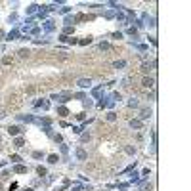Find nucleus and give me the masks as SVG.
Here are the masks:
<instances>
[{
  "label": "nucleus",
  "instance_id": "nucleus-17",
  "mask_svg": "<svg viewBox=\"0 0 191 191\" xmlns=\"http://www.w3.org/2000/svg\"><path fill=\"white\" fill-rule=\"evenodd\" d=\"M37 107H42V109H46V107H48V101H46V99H42V101H37Z\"/></svg>",
  "mask_w": 191,
  "mask_h": 191
},
{
  "label": "nucleus",
  "instance_id": "nucleus-21",
  "mask_svg": "<svg viewBox=\"0 0 191 191\" xmlns=\"http://www.w3.org/2000/svg\"><path fill=\"white\" fill-rule=\"evenodd\" d=\"M23 143H25L23 138H17V140H15V147H23Z\"/></svg>",
  "mask_w": 191,
  "mask_h": 191
},
{
  "label": "nucleus",
  "instance_id": "nucleus-3",
  "mask_svg": "<svg viewBox=\"0 0 191 191\" xmlns=\"http://www.w3.org/2000/svg\"><path fill=\"white\" fill-rule=\"evenodd\" d=\"M141 86H143V88H153V86H155V80L151 78V76H143V80H141Z\"/></svg>",
  "mask_w": 191,
  "mask_h": 191
},
{
  "label": "nucleus",
  "instance_id": "nucleus-8",
  "mask_svg": "<svg viewBox=\"0 0 191 191\" xmlns=\"http://www.w3.org/2000/svg\"><path fill=\"white\" fill-rule=\"evenodd\" d=\"M149 117H151V109H141L140 118H143V120H145V118H149Z\"/></svg>",
  "mask_w": 191,
  "mask_h": 191
},
{
  "label": "nucleus",
  "instance_id": "nucleus-26",
  "mask_svg": "<svg viewBox=\"0 0 191 191\" xmlns=\"http://www.w3.org/2000/svg\"><path fill=\"white\" fill-rule=\"evenodd\" d=\"M2 63H4V65H8V63H12V57H8V56H6V57L2 59Z\"/></svg>",
  "mask_w": 191,
  "mask_h": 191
},
{
  "label": "nucleus",
  "instance_id": "nucleus-27",
  "mask_svg": "<svg viewBox=\"0 0 191 191\" xmlns=\"http://www.w3.org/2000/svg\"><path fill=\"white\" fill-rule=\"evenodd\" d=\"M82 141H90V134H82Z\"/></svg>",
  "mask_w": 191,
  "mask_h": 191
},
{
  "label": "nucleus",
  "instance_id": "nucleus-15",
  "mask_svg": "<svg viewBox=\"0 0 191 191\" xmlns=\"http://www.w3.org/2000/svg\"><path fill=\"white\" fill-rule=\"evenodd\" d=\"M17 35H19L17 31H12V33L8 35V40H15V38H17Z\"/></svg>",
  "mask_w": 191,
  "mask_h": 191
},
{
  "label": "nucleus",
  "instance_id": "nucleus-18",
  "mask_svg": "<svg viewBox=\"0 0 191 191\" xmlns=\"http://www.w3.org/2000/svg\"><path fill=\"white\" fill-rule=\"evenodd\" d=\"M29 54H31V52L25 50V48H23V50H19V56H21V57H29Z\"/></svg>",
  "mask_w": 191,
  "mask_h": 191
},
{
  "label": "nucleus",
  "instance_id": "nucleus-11",
  "mask_svg": "<svg viewBox=\"0 0 191 191\" xmlns=\"http://www.w3.org/2000/svg\"><path fill=\"white\" fill-rule=\"evenodd\" d=\"M78 44H80V46H86V44H92V37H86V38H82V40H78Z\"/></svg>",
  "mask_w": 191,
  "mask_h": 191
},
{
  "label": "nucleus",
  "instance_id": "nucleus-29",
  "mask_svg": "<svg viewBox=\"0 0 191 191\" xmlns=\"http://www.w3.org/2000/svg\"><path fill=\"white\" fill-rule=\"evenodd\" d=\"M73 33V27H65V35H71Z\"/></svg>",
  "mask_w": 191,
  "mask_h": 191
},
{
  "label": "nucleus",
  "instance_id": "nucleus-12",
  "mask_svg": "<svg viewBox=\"0 0 191 191\" xmlns=\"http://www.w3.org/2000/svg\"><path fill=\"white\" fill-rule=\"evenodd\" d=\"M107 120H109V122H115V120H117V115H115L113 111H109V113H107Z\"/></svg>",
  "mask_w": 191,
  "mask_h": 191
},
{
  "label": "nucleus",
  "instance_id": "nucleus-23",
  "mask_svg": "<svg viewBox=\"0 0 191 191\" xmlns=\"http://www.w3.org/2000/svg\"><path fill=\"white\" fill-rule=\"evenodd\" d=\"M111 46L107 44V42H101V44H99V50H109Z\"/></svg>",
  "mask_w": 191,
  "mask_h": 191
},
{
  "label": "nucleus",
  "instance_id": "nucleus-24",
  "mask_svg": "<svg viewBox=\"0 0 191 191\" xmlns=\"http://www.w3.org/2000/svg\"><path fill=\"white\" fill-rule=\"evenodd\" d=\"M19 161H21L19 155H12V162H19Z\"/></svg>",
  "mask_w": 191,
  "mask_h": 191
},
{
  "label": "nucleus",
  "instance_id": "nucleus-19",
  "mask_svg": "<svg viewBox=\"0 0 191 191\" xmlns=\"http://www.w3.org/2000/svg\"><path fill=\"white\" fill-rule=\"evenodd\" d=\"M128 105H130V107H138V99H136V97H132V99L128 101Z\"/></svg>",
  "mask_w": 191,
  "mask_h": 191
},
{
  "label": "nucleus",
  "instance_id": "nucleus-5",
  "mask_svg": "<svg viewBox=\"0 0 191 191\" xmlns=\"http://www.w3.org/2000/svg\"><path fill=\"white\" fill-rule=\"evenodd\" d=\"M76 84H78L80 88H90V86H92V80H90V78H78Z\"/></svg>",
  "mask_w": 191,
  "mask_h": 191
},
{
  "label": "nucleus",
  "instance_id": "nucleus-1",
  "mask_svg": "<svg viewBox=\"0 0 191 191\" xmlns=\"http://www.w3.org/2000/svg\"><path fill=\"white\" fill-rule=\"evenodd\" d=\"M73 96L69 94V92H65V94H54L52 96V99H57V101H61V103H65V101H69Z\"/></svg>",
  "mask_w": 191,
  "mask_h": 191
},
{
  "label": "nucleus",
  "instance_id": "nucleus-32",
  "mask_svg": "<svg viewBox=\"0 0 191 191\" xmlns=\"http://www.w3.org/2000/svg\"><path fill=\"white\" fill-rule=\"evenodd\" d=\"M23 191H33V189H23Z\"/></svg>",
  "mask_w": 191,
  "mask_h": 191
},
{
  "label": "nucleus",
  "instance_id": "nucleus-31",
  "mask_svg": "<svg viewBox=\"0 0 191 191\" xmlns=\"http://www.w3.org/2000/svg\"><path fill=\"white\" fill-rule=\"evenodd\" d=\"M46 29H48V31H52V29H54V25H52V21H48V23H46Z\"/></svg>",
  "mask_w": 191,
  "mask_h": 191
},
{
  "label": "nucleus",
  "instance_id": "nucleus-30",
  "mask_svg": "<svg viewBox=\"0 0 191 191\" xmlns=\"http://www.w3.org/2000/svg\"><path fill=\"white\" fill-rule=\"evenodd\" d=\"M128 33H130V35H134V37H136V33H138V31L134 29V27H130V29H128Z\"/></svg>",
  "mask_w": 191,
  "mask_h": 191
},
{
  "label": "nucleus",
  "instance_id": "nucleus-28",
  "mask_svg": "<svg viewBox=\"0 0 191 191\" xmlns=\"http://www.w3.org/2000/svg\"><path fill=\"white\" fill-rule=\"evenodd\" d=\"M33 157H35V159H40V157H42V153H40V151H35V153H33Z\"/></svg>",
  "mask_w": 191,
  "mask_h": 191
},
{
  "label": "nucleus",
  "instance_id": "nucleus-20",
  "mask_svg": "<svg viewBox=\"0 0 191 191\" xmlns=\"http://www.w3.org/2000/svg\"><path fill=\"white\" fill-rule=\"evenodd\" d=\"M37 172L40 174V176H46V168H44V166H38V168H37Z\"/></svg>",
  "mask_w": 191,
  "mask_h": 191
},
{
  "label": "nucleus",
  "instance_id": "nucleus-13",
  "mask_svg": "<svg viewBox=\"0 0 191 191\" xmlns=\"http://www.w3.org/2000/svg\"><path fill=\"white\" fill-rule=\"evenodd\" d=\"M57 161H59V157H57V155H50V157H48V162H50V164H56Z\"/></svg>",
  "mask_w": 191,
  "mask_h": 191
},
{
  "label": "nucleus",
  "instance_id": "nucleus-9",
  "mask_svg": "<svg viewBox=\"0 0 191 191\" xmlns=\"http://www.w3.org/2000/svg\"><path fill=\"white\" fill-rule=\"evenodd\" d=\"M130 126L140 130V128H141V120H138V118H132V120H130Z\"/></svg>",
  "mask_w": 191,
  "mask_h": 191
},
{
  "label": "nucleus",
  "instance_id": "nucleus-6",
  "mask_svg": "<svg viewBox=\"0 0 191 191\" xmlns=\"http://www.w3.org/2000/svg\"><path fill=\"white\" fill-rule=\"evenodd\" d=\"M94 19V15H86V14H78L75 17V21H92Z\"/></svg>",
  "mask_w": 191,
  "mask_h": 191
},
{
  "label": "nucleus",
  "instance_id": "nucleus-25",
  "mask_svg": "<svg viewBox=\"0 0 191 191\" xmlns=\"http://www.w3.org/2000/svg\"><path fill=\"white\" fill-rule=\"evenodd\" d=\"M113 99H115V101H120L122 97H120V94H117V92H115V94H113Z\"/></svg>",
  "mask_w": 191,
  "mask_h": 191
},
{
  "label": "nucleus",
  "instance_id": "nucleus-4",
  "mask_svg": "<svg viewBox=\"0 0 191 191\" xmlns=\"http://www.w3.org/2000/svg\"><path fill=\"white\" fill-rule=\"evenodd\" d=\"M76 159H78V161H86V159H88V153H86L82 147H76Z\"/></svg>",
  "mask_w": 191,
  "mask_h": 191
},
{
  "label": "nucleus",
  "instance_id": "nucleus-10",
  "mask_svg": "<svg viewBox=\"0 0 191 191\" xmlns=\"http://www.w3.org/2000/svg\"><path fill=\"white\" fill-rule=\"evenodd\" d=\"M15 172H17V174H27V166H21V164H19V166H15Z\"/></svg>",
  "mask_w": 191,
  "mask_h": 191
},
{
  "label": "nucleus",
  "instance_id": "nucleus-22",
  "mask_svg": "<svg viewBox=\"0 0 191 191\" xmlns=\"http://www.w3.org/2000/svg\"><path fill=\"white\" fill-rule=\"evenodd\" d=\"M124 151H126V153H128V155H134V153H136V149H134V147H130V145L126 147Z\"/></svg>",
  "mask_w": 191,
  "mask_h": 191
},
{
  "label": "nucleus",
  "instance_id": "nucleus-2",
  "mask_svg": "<svg viewBox=\"0 0 191 191\" xmlns=\"http://www.w3.org/2000/svg\"><path fill=\"white\" fill-rule=\"evenodd\" d=\"M155 65H157V61H143V63H141V71L147 73V71H151Z\"/></svg>",
  "mask_w": 191,
  "mask_h": 191
},
{
  "label": "nucleus",
  "instance_id": "nucleus-16",
  "mask_svg": "<svg viewBox=\"0 0 191 191\" xmlns=\"http://www.w3.org/2000/svg\"><path fill=\"white\" fill-rule=\"evenodd\" d=\"M124 65H126V61H124V59H120V61H115V67H117V69H122Z\"/></svg>",
  "mask_w": 191,
  "mask_h": 191
},
{
  "label": "nucleus",
  "instance_id": "nucleus-7",
  "mask_svg": "<svg viewBox=\"0 0 191 191\" xmlns=\"http://www.w3.org/2000/svg\"><path fill=\"white\" fill-rule=\"evenodd\" d=\"M19 132H21L19 126H8V134H10V136H17Z\"/></svg>",
  "mask_w": 191,
  "mask_h": 191
},
{
  "label": "nucleus",
  "instance_id": "nucleus-14",
  "mask_svg": "<svg viewBox=\"0 0 191 191\" xmlns=\"http://www.w3.org/2000/svg\"><path fill=\"white\" fill-rule=\"evenodd\" d=\"M57 115H61V117H67V115H69V111H67L65 107H59V109H57Z\"/></svg>",
  "mask_w": 191,
  "mask_h": 191
}]
</instances>
